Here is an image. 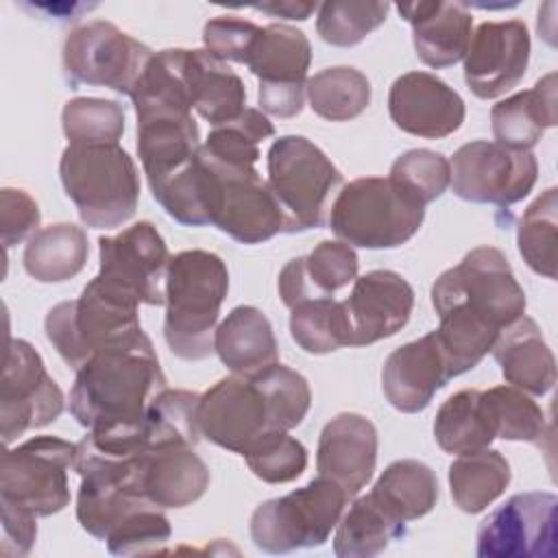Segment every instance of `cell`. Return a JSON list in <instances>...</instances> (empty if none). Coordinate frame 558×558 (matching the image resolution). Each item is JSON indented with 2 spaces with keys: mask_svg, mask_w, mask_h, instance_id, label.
Listing matches in <instances>:
<instances>
[{
  "mask_svg": "<svg viewBox=\"0 0 558 558\" xmlns=\"http://www.w3.org/2000/svg\"><path fill=\"white\" fill-rule=\"evenodd\" d=\"M449 168V185L458 198L497 207L523 201L538 179V161L532 150H512L486 140L460 146Z\"/></svg>",
  "mask_w": 558,
  "mask_h": 558,
  "instance_id": "cell-11",
  "label": "cell"
},
{
  "mask_svg": "<svg viewBox=\"0 0 558 558\" xmlns=\"http://www.w3.org/2000/svg\"><path fill=\"white\" fill-rule=\"evenodd\" d=\"M399 15L412 24L416 57L429 68H449L464 59L473 15L462 2H410L397 4Z\"/></svg>",
  "mask_w": 558,
  "mask_h": 558,
  "instance_id": "cell-24",
  "label": "cell"
},
{
  "mask_svg": "<svg viewBox=\"0 0 558 558\" xmlns=\"http://www.w3.org/2000/svg\"><path fill=\"white\" fill-rule=\"evenodd\" d=\"M556 229H558V190H545L521 216L517 244L523 262L547 279H556Z\"/></svg>",
  "mask_w": 558,
  "mask_h": 558,
  "instance_id": "cell-40",
  "label": "cell"
},
{
  "mask_svg": "<svg viewBox=\"0 0 558 558\" xmlns=\"http://www.w3.org/2000/svg\"><path fill=\"white\" fill-rule=\"evenodd\" d=\"M440 318L436 336L453 377L471 371L493 349L497 336L525 314V292L506 255L477 246L432 286Z\"/></svg>",
  "mask_w": 558,
  "mask_h": 558,
  "instance_id": "cell-1",
  "label": "cell"
},
{
  "mask_svg": "<svg viewBox=\"0 0 558 558\" xmlns=\"http://www.w3.org/2000/svg\"><path fill=\"white\" fill-rule=\"evenodd\" d=\"M451 368L436 331L395 349L381 368V390L388 403L416 414L429 405L434 395L451 379Z\"/></svg>",
  "mask_w": 558,
  "mask_h": 558,
  "instance_id": "cell-21",
  "label": "cell"
},
{
  "mask_svg": "<svg viewBox=\"0 0 558 558\" xmlns=\"http://www.w3.org/2000/svg\"><path fill=\"white\" fill-rule=\"evenodd\" d=\"M388 113L403 133L440 140L462 126L466 109L460 94L436 74L408 72L390 87Z\"/></svg>",
  "mask_w": 558,
  "mask_h": 558,
  "instance_id": "cell-19",
  "label": "cell"
},
{
  "mask_svg": "<svg viewBox=\"0 0 558 558\" xmlns=\"http://www.w3.org/2000/svg\"><path fill=\"white\" fill-rule=\"evenodd\" d=\"M227 290L229 270L216 253L192 248L170 257L163 283V338L177 357L196 362L214 353L216 323Z\"/></svg>",
  "mask_w": 558,
  "mask_h": 558,
  "instance_id": "cell-3",
  "label": "cell"
},
{
  "mask_svg": "<svg viewBox=\"0 0 558 558\" xmlns=\"http://www.w3.org/2000/svg\"><path fill=\"white\" fill-rule=\"evenodd\" d=\"M490 351L510 386L536 397H543L554 388L556 360L536 320L530 316L523 314L508 325L497 336Z\"/></svg>",
  "mask_w": 558,
  "mask_h": 558,
  "instance_id": "cell-27",
  "label": "cell"
},
{
  "mask_svg": "<svg viewBox=\"0 0 558 558\" xmlns=\"http://www.w3.org/2000/svg\"><path fill=\"white\" fill-rule=\"evenodd\" d=\"M388 2H357L336 0L318 7L316 31L323 41L340 48L360 44L368 33L384 24L388 15Z\"/></svg>",
  "mask_w": 558,
  "mask_h": 558,
  "instance_id": "cell-43",
  "label": "cell"
},
{
  "mask_svg": "<svg viewBox=\"0 0 558 558\" xmlns=\"http://www.w3.org/2000/svg\"><path fill=\"white\" fill-rule=\"evenodd\" d=\"M342 303L349 314L353 347H364L405 327L414 307V290L395 270H371L355 277L353 290Z\"/></svg>",
  "mask_w": 558,
  "mask_h": 558,
  "instance_id": "cell-20",
  "label": "cell"
},
{
  "mask_svg": "<svg viewBox=\"0 0 558 558\" xmlns=\"http://www.w3.org/2000/svg\"><path fill=\"white\" fill-rule=\"evenodd\" d=\"M259 26L238 15H218L203 26V44L222 61L246 63Z\"/></svg>",
  "mask_w": 558,
  "mask_h": 558,
  "instance_id": "cell-47",
  "label": "cell"
},
{
  "mask_svg": "<svg viewBox=\"0 0 558 558\" xmlns=\"http://www.w3.org/2000/svg\"><path fill=\"white\" fill-rule=\"evenodd\" d=\"M408 196H412L423 207L442 196L451 181L449 159L442 153L414 148L399 155L388 174Z\"/></svg>",
  "mask_w": 558,
  "mask_h": 558,
  "instance_id": "cell-45",
  "label": "cell"
},
{
  "mask_svg": "<svg viewBox=\"0 0 558 558\" xmlns=\"http://www.w3.org/2000/svg\"><path fill=\"white\" fill-rule=\"evenodd\" d=\"M266 161V183L283 211V233L323 227L329 201L342 185L331 159L307 137L283 135L270 144Z\"/></svg>",
  "mask_w": 558,
  "mask_h": 558,
  "instance_id": "cell-7",
  "label": "cell"
},
{
  "mask_svg": "<svg viewBox=\"0 0 558 558\" xmlns=\"http://www.w3.org/2000/svg\"><path fill=\"white\" fill-rule=\"evenodd\" d=\"M436 473L418 460H397L386 466L371 497L399 523L416 521L432 512L438 501Z\"/></svg>",
  "mask_w": 558,
  "mask_h": 558,
  "instance_id": "cell-32",
  "label": "cell"
},
{
  "mask_svg": "<svg viewBox=\"0 0 558 558\" xmlns=\"http://www.w3.org/2000/svg\"><path fill=\"white\" fill-rule=\"evenodd\" d=\"M187 83L192 107L211 126L235 120L246 107L242 78L209 50H187Z\"/></svg>",
  "mask_w": 558,
  "mask_h": 558,
  "instance_id": "cell-30",
  "label": "cell"
},
{
  "mask_svg": "<svg viewBox=\"0 0 558 558\" xmlns=\"http://www.w3.org/2000/svg\"><path fill=\"white\" fill-rule=\"evenodd\" d=\"M166 388V375L150 338H135L94 353L70 390V412L92 434L129 436L142 429L150 401Z\"/></svg>",
  "mask_w": 558,
  "mask_h": 558,
  "instance_id": "cell-2",
  "label": "cell"
},
{
  "mask_svg": "<svg viewBox=\"0 0 558 558\" xmlns=\"http://www.w3.org/2000/svg\"><path fill=\"white\" fill-rule=\"evenodd\" d=\"M434 438L451 456L486 449L495 440V434L482 403V390L466 388L451 395L436 412Z\"/></svg>",
  "mask_w": 558,
  "mask_h": 558,
  "instance_id": "cell-35",
  "label": "cell"
},
{
  "mask_svg": "<svg viewBox=\"0 0 558 558\" xmlns=\"http://www.w3.org/2000/svg\"><path fill=\"white\" fill-rule=\"evenodd\" d=\"M423 218L425 207L390 177H360L338 192L329 227L349 246L395 248L416 235Z\"/></svg>",
  "mask_w": 558,
  "mask_h": 558,
  "instance_id": "cell-6",
  "label": "cell"
},
{
  "mask_svg": "<svg viewBox=\"0 0 558 558\" xmlns=\"http://www.w3.org/2000/svg\"><path fill=\"white\" fill-rule=\"evenodd\" d=\"M155 52L120 31L94 20L72 28L63 44V72L72 87L96 85L131 96L137 78Z\"/></svg>",
  "mask_w": 558,
  "mask_h": 558,
  "instance_id": "cell-10",
  "label": "cell"
},
{
  "mask_svg": "<svg viewBox=\"0 0 558 558\" xmlns=\"http://www.w3.org/2000/svg\"><path fill=\"white\" fill-rule=\"evenodd\" d=\"M76 445L57 436H35L4 449L0 462V506L33 517H50L70 504L68 471Z\"/></svg>",
  "mask_w": 558,
  "mask_h": 558,
  "instance_id": "cell-9",
  "label": "cell"
},
{
  "mask_svg": "<svg viewBox=\"0 0 558 558\" xmlns=\"http://www.w3.org/2000/svg\"><path fill=\"white\" fill-rule=\"evenodd\" d=\"M405 536V523L392 519L371 493L357 497L340 517L333 536L338 558H371L381 554L390 541Z\"/></svg>",
  "mask_w": 558,
  "mask_h": 558,
  "instance_id": "cell-34",
  "label": "cell"
},
{
  "mask_svg": "<svg viewBox=\"0 0 558 558\" xmlns=\"http://www.w3.org/2000/svg\"><path fill=\"white\" fill-rule=\"evenodd\" d=\"M482 403L495 438L541 445L547 421L541 405L514 386H495L482 390Z\"/></svg>",
  "mask_w": 558,
  "mask_h": 558,
  "instance_id": "cell-38",
  "label": "cell"
},
{
  "mask_svg": "<svg viewBox=\"0 0 558 558\" xmlns=\"http://www.w3.org/2000/svg\"><path fill=\"white\" fill-rule=\"evenodd\" d=\"M161 510L163 508L159 506H146L126 517L105 538L107 549L116 556H131L146 554L163 545L170 538L172 530L168 517Z\"/></svg>",
  "mask_w": 558,
  "mask_h": 558,
  "instance_id": "cell-46",
  "label": "cell"
},
{
  "mask_svg": "<svg viewBox=\"0 0 558 558\" xmlns=\"http://www.w3.org/2000/svg\"><path fill=\"white\" fill-rule=\"evenodd\" d=\"M312 46L303 31L288 24L259 28L246 65L259 78L257 100L264 113L294 118L303 111Z\"/></svg>",
  "mask_w": 558,
  "mask_h": 558,
  "instance_id": "cell-12",
  "label": "cell"
},
{
  "mask_svg": "<svg viewBox=\"0 0 558 558\" xmlns=\"http://www.w3.org/2000/svg\"><path fill=\"white\" fill-rule=\"evenodd\" d=\"M556 508L551 493H519L493 510L477 530L480 558H554Z\"/></svg>",
  "mask_w": 558,
  "mask_h": 558,
  "instance_id": "cell-15",
  "label": "cell"
},
{
  "mask_svg": "<svg viewBox=\"0 0 558 558\" xmlns=\"http://www.w3.org/2000/svg\"><path fill=\"white\" fill-rule=\"evenodd\" d=\"M98 279L109 288L146 305L166 303L168 246L148 220L122 229L118 235L98 238Z\"/></svg>",
  "mask_w": 558,
  "mask_h": 558,
  "instance_id": "cell-14",
  "label": "cell"
},
{
  "mask_svg": "<svg viewBox=\"0 0 558 558\" xmlns=\"http://www.w3.org/2000/svg\"><path fill=\"white\" fill-rule=\"evenodd\" d=\"M89 255L87 235L72 222H57L28 238L24 248V270L41 283H61L76 277Z\"/></svg>",
  "mask_w": 558,
  "mask_h": 558,
  "instance_id": "cell-31",
  "label": "cell"
},
{
  "mask_svg": "<svg viewBox=\"0 0 558 558\" xmlns=\"http://www.w3.org/2000/svg\"><path fill=\"white\" fill-rule=\"evenodd\" d=\"M253 379L264 392L272 429L290 432L301 425L312 405V390L301 373L277 362L253 375Z\"/></svg>",
  "mask_w": 558,
  "mask_h": 558,
  "instance_id": "cell-42",
  "label": "cell"
},
{
  "mask_svg": "<svg viewBox=\"0 0 558 558\" xmlns=\"http://www.w3.org/2000/svg\"><path fill=\"white\" fill-rule=\"evenodd\" d=\"M357 255L353 246L338 240H323L305 257L290 259L279 272V296L286 307L303 301L327 299L347 288L357 277Z\"/></svg>",
  "mask_w": 558,
  "mask_h": 558,
  "instance_id": "cell-25",
  "label": "cell"
},
{
  "mask_svg": "<svg viewBox=\"0 0 558 558\" xmlns=\"http://www.w3.org/2000/svg\"><path fill=\"white\" fill-rule=\"evenodd\" d=\"M530 63V33L523 20L484 22L464 54V81L477 98H497L521 83Z\"/></svg>",
  "mask_w": 558,
  "mask_h": 558,
  "instance_id": "cell-18",
  "label": "cell"
},
{
  "mask_svg": "<svg viewBox=\"0 0 558 558\" xmlns=\"http://www.w3.org/2000/svg\"><path fill=\"white\" fill-rule=\"evenodd\" d=\"M198 148L201 135L192 111H137V153L150 187L183 170Z\"/></svg>",
  "mask_w": 558,
  "mask_h": 558,
  "instance_id": "cell-23",
  "label": "cell"
},
{
  "mask_svg": "<svg viewBox=\"0 0 558 558\" xmlns=\"http://www.w3.org/2000/svg\"><path fill=\"white\" fill-rule=\"evenodd\" d=\"M377 464V429L355 412L333 416L318 436L316 469L336 482L347 497H355L373 477Z\"/></svg>",
  "mask_w": 558,
  "mask_h": 558,
  "instance_id": "cell-22",
  "label": "cell"
},
{
  "mask_svg": "<svg viewBox=\"0 0 558 558\" xmlns=\"http://www.w3.org/2000/svg\"><path fill=\"white\" fill-rule=\"evenodd\" d=\"M140 490L159 508H185L209 486V469L194 447H159L140 458Z\"/></svg>",
  "mask_w": 558,
  "mask_h": 558,
  "instance_id": "cell-26",
  "label": "cell"
},
{
  "mask_svg": "<svg viewBox=\"0 0 558 558\" xmlns=\"http://www.w3.org/2000/svg\"><path fill=\"white\" fill-rule=\"evenodd\" d=\"M349 497L327 477L259 504L251 514V538L257 549L288 554L320 547L338 525Z\"/></svg>",
  "mask_w": 558,
  "mask_h": 558,
  "instance_id": "cell-8",
  "label": "cell"
},
{
  "mask_svg": "<svg viewBox=\"0 0 558 558\" xmlns=\"http://www.w3.org/2000/svg\"><path fill=\"white\" fill-rule=\"evenodd\" d=\"M292 340L312 355H325L342 347H353V331L342 301L333 296L303 301L290 314Z\"/></svg>",
  "mask_w": 558,
  "mask_h": 558,
  "instance_id": "cell-36",
  "label": "cell"
},
{
  "mask_svg": "<svg viewBox=\"0 0 558 558\" xmlns=\"http://www.w3.org/2000/svg\"><path fill=\"white\" fill-rule=\"evenodd\" d=\"M70 144H118L124 133V109L116 100L72 98L61 111Z\"/></svg>",
  "mask_w": 558,
  "mask_h": 558,
  "instance_id": "cell-41",
  "label": "cell"
},
{
  "mask_svg": "<svg viewBox=\"0 0 558 558\" xmlns=\"http://www.w3.org/2000/svg\"><path fill=\"white\" fill-rule=\"evenodd\" d=\"M196 421L209 442L244 456L251 445L272 432L264 392L253 377L229 375L216 381L198 399Z\"/></svg>",
  "mask_w": 558,
  "mask_h": 558,
  "instance_id": "cell-17",
  "label": "cell"
},
{
  "mask_svg": "<svg viewBox=\"0 0 558 558\" xmlns=\"http://www.w3.org/2000/svg\"><path fill=\"white\" fill-rule=\"evenodd\" d=\"M63 403V392L46 373L41 355L26 340H9L0 384L2 442L11 445L22 434L50 425Z\"/></svg>",
  "mask_w": 558,
  "mask_h": 558,
  "instance_id": "cell-13",
  "label": "cell"
},
{
  "mask_svg": "<svg viewBox=\"0 0 558 558\" xmlns=\"http://www.w3.org/2000/svg\"><path fill=\"white\" fill-rule=\"evenodd\" d=\"M305 96L316 116L329 122H347L368 107L371 83L360 70L338 65L310 76Z\"/></svg>",
  "mask_w": 558,
  "mask_h": 558,
  "instance_id": "cell-37",
  "label": "cell"
},
{
  "mask_svg": "<svg viewBox=\"0 0 558 558\" xmlns=\"http://www.w3.org/2000/svg\"><path fill=\"white\" fill-rule=\"evenodd\" d=\"M39 218V207L28 192L17 187L0 190V238L4 248L37 233Z\"/></svg>",
  "mask_w": 558,
  "mask_h": 558,
  "instance_id": "cell-48",
  "label": "cell"
},
{
  "mask_svg": "<svg viewBox=\"0 0 558 558\" xmlns=\"http://www.w3.org/2000/svg\"><path fill=\"white\" fill-rule=\"evenodd\" d=\"M2 508V554L4 556H26L37 538V523L33 514L22 510H13L7 506Z\"/></svg>",
  "mask_w": 558,
  "mask_h": 558,
  "instance_id": "cell-49",
  "label": "cell"
},
{
  "mask_svg": "<svg viewBox=\"0 0 558 558\" xmlns=\"http://www.w3.org/2000/svg\"><path fill=\"white\" fill-rule=\"evenodd\" d=\"M556 124V74L543 76L532 89L519 92L490 109L497 144L512 150H532L545 129Z\"/></svg>",
  "mask_w": 558,
  "mask_h": 558,
  "instance_id": "cell-29",
  "label": "cell"
},
{
  "mask_svg": "<svg viewBox=\"0 0 558 558\" xmlns=\"http://www.w3.org/2000/svg\"><path fill=\"white\" fill-rule=\"evenodd\" d=\"M257 11L270 13L275 17L286 20H307L314 11H318L316 2H270V4H255Z\"/></svg>",
  "mask_w": 558,
  "mask_h": 558,
  "instance_id": "cell-50",
  "label": "cell"
},
{
  "mask_svg": "<svg viewBox=\"0 0 558 558\" xmlns=\"http://www.w3.org/2000/svg\"><path fill=\"white\" fill-rule=\"evenodd\" d=\"M203 157L216 177L214 227L240 244H262L283 233V211L255 166L233 168L209 159L205 153Z\"/></svg>",
  "mask_w": 558,
  "mask_h": 558,
  "instance_id": "cell-16",
  "label": "cell"
},
{
  "mask_svg": "<svg viewBox=\"0 0 558 558\" xmlns=\"http://www.w3.org/2000/svg\"><path fill=\"white\" fill-rule=\"evenodd\" d=\"M214 353L233 375L253 377L279 362V347L266 314L253 305L233 307L216 327Z\"/></svg>",
  "mask_w": 558,
  "mask_h": 558,
  "instance_id": "cell-28",
  "label": "cell"
},
{
  "mask_svg": "<svg viewBox=\"0 0 558 558\" xmlns=\"http://www.w3.org/2000/svg\"><path fill=\"white\" fill-rule=\"evenodd\" d=\"M244 460L253 475L262 482L286 484L305 471L307 449L288 432L272 429L251 445V449L244 453Z\"/></svg>",
  "mask_w": 558,
  "mask_h": 558,
  "instance_id": "cell-44",
  "label": "cell"
},
{
  "mask_svg": "<svg viewBox=\"0 0 558 558\" xmlns=\"http://www.w3.org/2000/svg\"><path fill=\"white\" fill-rule=\"evenodd\" d=\"M272 133L275 126L268 116L246 107L235 120L214 126L201 148L209 159L222 166L248 168L259 159V142L268 140Z\"/></svg>",
  "mask_w": 558,
  "mask_h": 558,
  "instance_id": "cell-39",
  "label": "cell"
},
{
  "mask_svg": "<svg viewBox=\"0 0 558 558\" xmlns=\"http://www.w3.org/2000/svg\"><path fill=\"white\" fill-rule=\"evenodd\" d=\"M512 477L508 460L497 449L462 453L449 464V488L456 506L466 514L486 510L504 495Z\"/></svg>",
  "mask_w": 558,
  "mask_h": 558,
  "instance_id": "cell-33",
  "label": "cell"
},
{
  "mask_svg": "<svg viewBox=\"0 0 558 558\" xmlns=\"http://www.w3.org/2000/svg\"><path fill=\"white\" fill-rule=\"evenodd\" d=\"M140 303L94 277L78 299L57 303L44 320L46 338L78 371L94 353L142 333Z\"/></svg>",
  "mask_w": 558,
  "mask_h": 558,
  "instance_id": "cell-5",
  "label": "cell"
},
{
  "mask_svg": "<svg viewBox=\"0 0 558 558\" xmlns=\"http://www.w3.org/2000/svg\"><path fill=\"white\" fill-rule=\"evenodd\" d=\"M59 174L83 225L116 229L133 218L140 201V174L118 144H68Z\"/></svg>",
  "mask_w": 558,
  "mask_h": 558,
  "instance_id": "cell-4",
  "label": "cell"
}]
</instances>
